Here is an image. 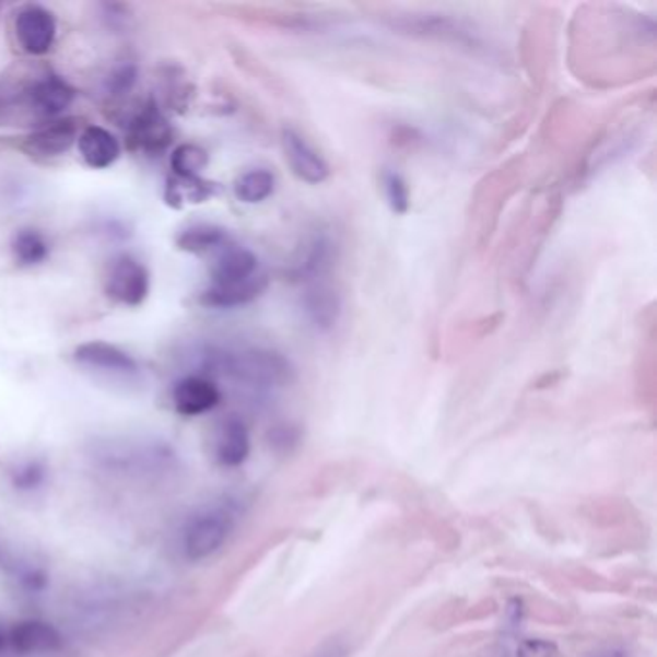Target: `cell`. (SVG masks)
I'll return each instance as SVG.
<instances>
[{
  "label": "cell",
  "mask_w": 657,
  "mask_h": 657,
  "mask_svg": "<svg viewBox=\"0 0 657 657\" xmlns=\"http://www.w3.org/2000/svg\"><path fill=\"white\" fill-rule=\"evenodd\" d=\"M72 85L49 68L0 80V122L50 124L72 105Z\"/></svg>",
  "instance_id": "obj_1"
},
{
  "label": "cell",
  "mask_w": 657,
  "mask_h": 657,
  "mask_svg": "<svg viewBox=\"0 0 657 657\" xmlns=\"http://www.w3.org/2000/svg\"><path fill=\"white\" fill-rule=\"evenodd\" d=\"M126 136H128V145L133 151L161 154L171 146L174 130L151 98L128 118Z\"/></svg>",
  "instance_id": "obj_2"
},
{
  "label": "cell",
  "mask_w": 657,
  "mask_h": 657,
  "mask_svg": "<svg viewBox=\"0 0 657 657\" xmlns=\"http://www.w3.org/2000/svg\"><path fill=\"white\" fill-rule=\"evenodd\" d=\"M222 365L226 366L227 373L232 376L253 386L285 384L292 374L290 363L272 351H249L242 355H227L222 359Z\"/></svg>",
  "instance_id": "obj_3"
},
{
  "label": "cell",
  "mask_w": 657,
  "mask_h": 657,
  "mask_svg": "<svg viewBox=\"0 0 657 657\" xmlns=\"http://www.w3.org/2000/svg\"><path fill=\"white\" fill-rule=\"evenodd\" d=\"M151 280L143 262L130 255L114 260L106 277L105 292L110 300L128 307H139L149 295Z\"/></svg>",
  "instance_id": "obj_4"
},
{
  "label": "cell",
  "mask_w": 657,
  "mask_h": 657,
  "mask_svg": "<svg viewBox=\"0 0 657 657\" xmlns=\"http://www.w3.org/2000/svg\"><path fill=\"white\" fill-rule=\"evenodd\" d=\"M14 32L20 47L32 55L42 57L49 52L57 39V20L49 10L39 4H30L17 12Z\"/></svg>",
  "instance_id": "obj_5"
},
{
  "label": "cell",
  "mask_w": 657,
  "mask_h": 657,
  "mask_svg": "<svg viewBox=\"0 0 657 657\" xmlns=\"http://www.w3.org/2000/svg\"><path fill=\"white\" fill-rule=\"evenodd\" d=\"M232 530V519L226 513H204L197 517L186 532V553L189 560L201 561L211 558L212 553L219 552L226 542L227 535Z\"/></svg>",
  "instance_id": "obj_6"
},
{
  "label": "cell",
  "mask_w": 657,
  "mask_h": 657,
  "mask_svg": "<svg viewBox=\"0 0 657 657\" xmlns=\"http://www.w3.org/2000/svg\"><path fill=\"white\" fill-rule=\"evenodd\" d=\"M78 124L72 118L45 124L22 141V151L35 159H55L68 153L78 141Z\"/></svg>",
  "instance_id": "obj_7"
},
{
  "label": "cell",
  "mask_w": 657,
  "mask_h": 657,
  "mask_svg": "<svg viewBox=\"0 0 657 657\" xmlns=\"http://www.w3.org/2000/svg\"><path fill=\"white\" fill-rule=\"evenodd\" d=\"M282 146H284L285 159L297 178L317 186L330 176L328 163L297 131L285 128L282 131Z\"/></svg>",
  "instance_id": "obj_8"
},
{
  "label": "cell",
  "mask_w": 657,
  "mask_h": 657,
  "mask_svg": "<svg viewBox=\"0 0 657 657\" xmlns=\"http://www.w3.org/2000/svg\"><path fill=\"white\" fill-rule=\"evenodd\" d=\"M222 394L214 382L204 376H186L174 386L172 401L179 414L199 417L219 406Z\"/></svg>",
  "instance_id": "obj_9"
},
{
  "label": "cell",
  "mask_w": 657,
  "mask_h": 657,
  "mask_svg": "<svg viewBox=\"0 0 657 657\" xmlns=\"http://www.w3.org/2000/svg\"><path fill=\"white\" fill-rule=\"evenodd\" d=\"M73 359L83 366L116 374H136L139 371L138 361L130 353L116 348L106 341H87L78 345Z\"/></svg>",
  "instance_id": "obj_10"
},
{
  "label": "cell",
  "mask_w": 657,
  "mask_h": 657,
  "mask_svg": "<svg viewBox=\"0 0 657 657\" xmlns=\"http://www.w3.org/2000/svg\"><path fill=\"white\" fill-rule=\"evenodd\" d=\"M268 288V277L259 272L255 277L234 282V284L211 285L207 292L201 293V305L212 308H234L247 305L260 297Z\"/></svg>",
  "instance_id": "obj_11"
},
{
  "label": "cell",
  "mask_w": 657,
  "mask_h": 657,
  "mask_svg": "<svg viewBox=\"0 0 657 657\" xmlns=\"http://www.w3.org/2000/svg\"><path fill=\"white\" fill-rule=\"evenodd\" d=\"M259 272V259L255 257V253L239 245L227 244L220 249L219 257L212 262V285L234 284Z\"/></svg>",
  "instance_id": "obj_12"
},
{
  "label": "cell",
  "mask_w": 657,
  "mask_h": 657,
  "mask_svg": "<svg viewBox=\"0 0 657 657\" xmlns=\"http://www.w3.org/2000/svg\"><path fill=\"white\" fill-rule=\"evenodd\" d=\"M9 644L14 652L22 656H37V654H50L60 648L62 638L55 626L45 621H22L17 623L9 634Z\"/></svg>",
  "instance_id": "obj_13"
},
{
  "label": "cell",
  "mask_w": 657,
  "mask_h": 657,
  "mask_svg": "<svg viewBox=\"0 0 657 657\" xmlns=\"http://www.w3.org/2000/svg\"><path fill=\"white\" fill-rule=\"evenodd\" d=\"M78 149L83 161L95 171H105L120 156V141L101 126H87L78 138Z\"/></svg>",
  "instance_id": "obj_14"
},
{
  "label": "cell",
  "mask_w": 657,
  "mask_h": 657,
  "mask_svg": "<svg viewBox=\"0 0 657 657\" xmlns=\"http://www.w3.org/2000/svg\"><path fill=\"white\" fill-rule=\"evenodd\" d=\"M251 454V438L245 422L237 417H227L222 422L216 439V459L224 467H239Z\"/></svg>",
  "instance_id": "obj_15"
},
{
  "label": "cell",
  "mask_w": 657,
  "mask_h": 657,
  "mask_svg": "<svg viewBox=\"0 0 657 657\" xmlns=\"http://www.w3.org/2000/svg\"><path fill=\"white\" fill-rule=\"evenodd\" d=\"M303 307H305V313H307V317L310 318L313 325L322 328V330H328L338 322L341 303L338 293L333 292L330 285L317 284L305 293Z\"/></svg>",
  "instance_id": "obj_16"
},
{
  "label": "cell",
  "mask_w": 657,
  "mask_h": 657,
  "mask_svg": "<svg viewBox=\"0 0 657 657\" xmlns=\"http://www.w3.org/2000/svg\"><path fill=\"white\" fill-rule=\"evenodd\" d=\"M230 244V236H227L226 230H222L219 226H212V224H196V226H189L176 237V245L178 249L186 253H193V255H201V253L214 251V249H222Z\"/></svg>",
  "instance_id": "obj_17"
},
{
  "label": "cell",
  "mask_w": 657,
  "mask_h": 657,
  "mask_svg": "<svg viewBox=\"0 0 657 657\" xmlns=\"http://www.w3.org/2000/svg\"><path fill=\"white\" fill-rule=\"evenodd\" d=\"M12 255L20 267H35L49 257V244L42 232L25 227L12 237Z\"/></svg>",
  "instance_id": "obj_18"
},
{
  "label": "cell",
  "mask_w": 657,
  "mask_h": 657,
  "mask_svg": "<svg viewBox=\"0 0 657 657\" xmlns=\"http://www.w3.org/2000/svg\"><path fill=\"white\" fill-rule=\"evenodd\" d=\"M214 193V186L199 178H176L172 176L166 184V193L164 199L166 203L179 209L184 203H203L204 199Z\"/></svg>",
  "instance_id": "obj_19"
},
{
  "label": "cell",
  "mask_w": 657,
  "mask_h": 657,
  "mask_svg": "<svg viewBox=\"0 0 657 657\" xmlns=\"http://www.w3.org/2000/svg\"><path fill=\"white\" fill-rule=\"evenodd\" d=\"M274 174L257 168L242 174L234 184V191L242 203L257 204L267 201L268 197L274 193Z\"/></svg>",
  "instance_id": "obj_20"
},
{
  "label": "cell",
  "mask_w": 657,
  "mask_h": 657,
  "mask_svg": "<svg viewBox=\"0 0 657 657\" xmlns=\"http://www.w3.org/2000/svg\"><path fill=\"white\" fill-rule=\"evenodd\" d=\"M209 163V154L203 146L184 143L171 154L172 174L176 178H199V174Z\"/></svg>",
  "instance_id": "obj_21"
},
{
  "label": "cell",
  "mask_w": 657,
  "mask_h": 657,
  "mask_svg": "<svg viewBox=\"0 0 657 657\" xmlns=\"http://www.w3.org/2000/svg\"><path fill=\"white\" fill-rule=\"evenodd\" d=\"M384 187H386V199H388L391 211L396 214H406L411 207V196H409L406 179L401 178L399 174L390 172L384 178Z\"/></svg>",
  "instance_id": "obj_22"
},
{
  "label": "cell",
  "mask_w": 657,
  "mask_h": 657,
  "mask_svg": "<svg viewBox=\"0 0 657 657\" xmlns=\"http://www.w3.org/2000/svg\"><path fill=\"white\" fill-rule=\"evenodd\" d=\"M136 82H138V68H136V66H118V68L110 73L108 82H106V91H108L110 97H124V95H128V93L133 90Z\"/></svg>",
  "instance_id": "obj_23"
},
{
  "label": "cell",
  "mask_w": 657,
  "mask_h": 657,
  "mask_svg": "<svg viewBox=\"0 0 657 657\" xmlns=\"http://www.w3.org/2000/svg\"><path fill=\"white\" fill-rule=\"evenodd\" d=\"M520 657H553V646L540 641L527 642L520 648Z\"/></svg>",
  "instance_id": "obj_24"
},
{
  "label": "cell",
  "mask_w": 657,
  "mask_h": 657,
  "mask_svg": "<svg viewBox=\"0 0 657 657\" xmlns=\"http://www.w3.org/2000/svg\"><path fill=\"white\" fill-rule=\"evenodd\" d=\"M7 644H9V636H7V633L0 629V649H4Z\"/></svg>",
  "instance_id": "obj_25"
}]
</instances>
